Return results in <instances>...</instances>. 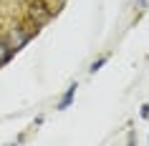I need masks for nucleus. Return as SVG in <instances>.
Instances as JSON below:
<instances>
[{
	"label": "nucleus",
	"mask_w": 149,
	"mask_h": 146,
	"mask_svg": "<svg viewBox=\"0 0 149 146\" xmlns=\"http://www.w3.org/2000/svg\"><path fill=\"white\" fill-rule=\"evenodd\" d=\"M76 88H79L76 83H71L68 88H66V93H63V98L58 101V108H61V111H63V108H68L71 103H73V98H76Z\"/></svg>",
	"instance_id": "f03ea898"
},
{
	"label": "nucleus",
	"mask_w": 149,
	"mask_h": 146,
	"mask_svg": "<svg viewBox=\"0 0 149 146\" xmlns=\"http://www.w3.org/2000/svg\"><path fill=\"white\" fill-rule=\"evenodd\" d=\"M51 15H53V10L46 5V0H33V3H31V10H28V18H31V23L43 25L46 20H51Z\"/></svg>",
	"instance_id": "f257e3e1"
},
{
	"label": "nucleus",
	"mask_w": 149,
	"mask_h": 146,
	"mask_svg": "<svg viewBox=\"0 0 149 146\" xmlns=\"http://www.w3.org/2000/svg\"><path fill=\"white\" fill-rule=\"evenodd\" d=\"M104 63H106V58H99V61H94V63H91V68H88V73H96V71L101 68Z\"/></svg>",
	"instance_id": "20e7f679"
},
{
	"label": "nucleus",
	"mask_w": 149,
	"mask_h": 146,
	"mask_svg": "<svg viewBox=\"0 0 149 146\" xmlns=\"http://www.w3.org/2000/svg\"><path fill=\"white\" fill-rule=\"evenodd\" d=\"M13 48H10V43H8V38H0V66L3 63H8L10 58H13Z\"/></svg>",
	"instance_id": "7ed1b4c3"
},
{
	"label": "nucleus",
	"mask_w": 149,
	"mask_h": 146,
	"mask_svg": "<svg viewBox=\"0 0 149 146\" xmlns=\"http://www.w3.org/2000/svg\"><path fill=\"white\" fill-rule=\"evenodd\" d=\"M136 5H139V8H147V5H149V0H139Z\"/></svg>",
	"instance_id": "423d86ee"
},
{
	"label": "nucleus",
	"mask_w": 149,
	"mask_h": 146,
	"mask_svg": "<svg viewBox=\"0 0 149 146\" xmlns=\"http://www.w3.org/2000/svg\"><path fill=\"white\" fill-rule=\"evenodd\" d=\"M141 116H144V118L149 116V106H141Z\"/></svg>",
	"instance_id": "39448f33"
}]
</instances>
